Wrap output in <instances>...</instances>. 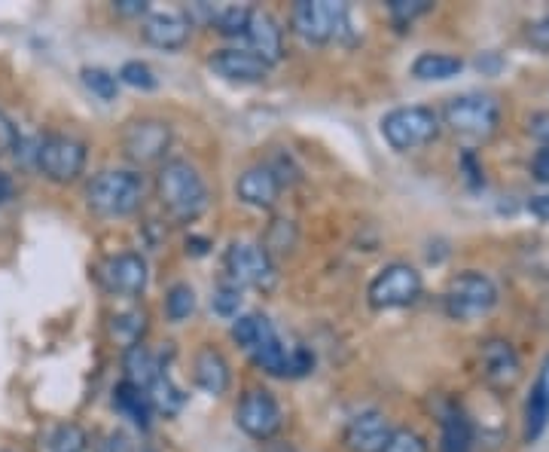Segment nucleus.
<instances>
[{
  "mask_svg": "<svg viewBox=\"0 0 549 452\" xmlns=\"http://www.w3.org/2000/svg\"><path fill=\"white\" fill-rule=\"evenodd\" d=\"M156 199L174 223H193L208 211V187L199 175V168L187 159L162 162L156 175Z\"/></svg>",
  "mask_w": 549,
  "mask_h": 452,
  "instance_id": "obj_1",
  "label": "nucleus"
},
{
  "mask_svg": "<svg viewBox=\"0 0 549 452\" xmlns=\"http://www.w3.org/2000/svg\"><path fill=\"white\" fill-rule=\"evenodd\" d=\"M232 339L248 352V358L269 376H290V349L281 343L278 330L272 327V321L260 312H248L238 315V321L232 324Z\"/></svg>",
  "mask_w": 549,
  "mask_h": 452,
  "instance_id": "obj_2",
  "label": "nucleus"
},
{
  "mask_svg": "<svg viewBox=\"0 0 549 452\" xmlns=\"http://www.w3.org/2000/svg\"><path fill=\"white\" fill-rule=\"evenodd\" d=\"M144 202V178L129 168H107L86 187V205L101 217H129Z\"/></svg>",
  "mask_w": 549,
  "mask_h": 452,
  "instance_id": "obj_3",
  "label": "nucleus"
},
{
  "mask_svg": "<svg viewBox=\"0 0 549 452\" xmlns=\"http://www.w3.org/2000/svg\"><path fill=\"white\" fill-rule=\"evenodd\" d=\"M293 34L309 46H324L330 40H348L351 10L333 0H299L290 13Z\"/></svg>",
  "mask_w": 549,
  "mask_h": 452,
  "instance_id": "obj_4",
  "label": "nucleus"
},
{
  "mask_svg": "<svg viewBox=\"0 0 549 452\" xmlns=\"http://www.w3.org/2000/svg\"><path fill=\"white\" fill-rule=\"evenodd\" d=\"M86 156H89L86 144L74 135H65V132L43 135L37 150H34V162L40 168V175L58 187H68V184L80 181L83 168H86Z\"/></svg>",
  "mask_w": 549,
  "mask_h": 452,
  "instance_id": "obj_5",
  "label": "nucleus"
},
{
  "mask_svg": "<svg viewBox=\"0 0 549 452\" xmlns=\"http://www.w3.org/2000/svg\"><path fill=\"white\" fill-rule=\"evenodd\" d=\"M443 306H446L449 318L473 321V318H482L498 306V288L488 275L467 269V272H458L449 278V285L443 291Z\"/></svg>",
  "mask_w": 549,
  "mask_h": 452,
  "instance_id": "obj_6",
  "label": "nucleus"
},
{
  "mask_svg": "<svg viewBox=\"0 0 549 452\" xmlns=\"http://www.w3.org/2000/svg\"><path fill=\"white\" fill-rule=\"evenodd\" d=\"M501 120V104L495 95H482V92H464L446 101L440 123H446L455 135L467 138H485L498 129Z\"/></svg>",
  "mask_w": 549,
  "mask_h": 452,
  "instance_id": "obj_7",
  "label": "nucleus"
},
{
  "mask_svg": "<svg viewBox=\"0 0 549 452\" xmlns=\"http://www.w3.org/2000/svg\"><path fill=\"white\" fill-rule=\"evenodd\" d=\"M437 135H440V113L424 104L394 107L382 120V138L400 153L431 144Z\"/></svg>",
  "mask_w": 549,
  "mask_h": 452,
  "instance_id": "obj_8",
  "label": "nucleus"
},
{
  "mask_svg": "<svg viewBox=\"0 0 549 452\" xmlns=\"http://www.w3.org/2000/svg\"><path fill=\"white\" fill-rule=\"evenodd\" d=\"M226 281L238 288H254V291H272L278 281V269L272 263V254L257 242H232L223 257Z\"/></svg>",
  "mask_w": 549,
  "mask_h": 452,
  "instance_id": "obj_9",
  "label": "nucleus"
},
{
  "mask_svg": "<svg viewBox=\"0 0 549 452\" xmlns=\"http://www.w3.org/2000/svg\"><path fill=\"white\" fill-rule=\"evenodd\" d=\"M421 272L409 263H388L376 272V278L366 288V300L373 309H403L412 306L421 297Z\"/></svg>",
  "mask_w": 549,
  "mask_h": 452,
  "instance_id": "obj_10",
  "label": "nucleus"
},
{
  "mask_svg": "<svg viewBox=\"0 0 549 452\" xmlns=\"http://www.w3.org/2000/svg\"><path fill=\"white\" fill-rule=\"evenodd\" d=\"M235 422L254 440H272L284 425V413H281V404L275 401L272 391L251 388V391L241 394V401L235 407Z\"/></svg>",
  "mask_w": 549,
  "mask_h": 452,
  "instance_id": "obj_11",
  "label": "nucleus"
},
{
  "mask_svg": "<svg viewBox=\"0 0 549 452\" xmlns=\"http://www.w3.org/2000/svg\"><path fill=\"white\" fill-rule=\"evenodd\" d=\"M171 147V126L159 117L132 120L122 132V153L135 165H156Z\"/></svg>",
  "mask_w": 549,
  "mask_h": 452,
  "instance_id": "obj_12",
  "label": "nucleus"
},
{
  "mask_svg": "<svg viewBox=\"0 0 549 452\" xmlns=\"http://www.w3.org/2000/svg\"><path fill=\"white\" fill-rule=\"evenodd\" d=\"M98 281H101V288L113 297H141L147 291L150 269H147V260L141 254L122 251V254H110L98 266Z\"/></svg>",
  "mask_w": 549,
  "mask_h": 452,
  "instance_id": "obj_13",
  "label": "nucleus"
},
{
  "mask_svg": "<svg viewBox=\"0 0 549 452\" xmlns=\"http://www.w3.org/2000/svg\"><path fill=\"white\" fill-rule=\"evenodd\" d=\"M479 364L485 385L495 391H513L522 379V361L507 339H485L479 349Z\"/></svg>",
  "mask_w": 549,
  "mask_h": 452,
  "instance_id": "obj_14",
  "label": "nucleus"
},
{
  "mask_svg": "<svg viewBox=\"0 0 549 452\" xmlns=\"http://www.w3.org/2000/svg\"><path fill=\"white\" fill-rule=\"evenodd\" d=\"M391 422L385 413L379 410H363L357 416L348 419L345 431H342V443L348 452H382V446L391 437Z\"/></svg>",
  "mask_w": 549,
  "mask_h": 452,
  "instance_id": "obj_15",
  "label": "nucleus"
},
{
  "mask_svg": "<svg viewBox=\"0 0 549 452\" xmlns=\"http://www.w3.org/2000/svg\"><path fill=\"white\" fill-rule=\"evenodd\" d=\"M190 19L177 13V10H150L144 25H141V34L150 46L156 49H165V52H177L190 43Z\"/></svg>",
  "mask_w": 549,
  "mask_h": 452,
  "instance_id": "obj_16",
  "label": "nucleus"
},
{
  "mask_svg": "<svg viewBox=\"0 0 549 452\" xmlns=\"http://www.w3.org/2000/svg\"><path fill=\"white\" fill-rule=\"evenodd\" d=\"M208 65L229 83H263L272 71L251 49H217Z\"/></svg>",
  "mask_w": 549,
  "mask_h": 452,
  "instance_id": "obj_17",
  "label": "nucleus"
},
{
  "mask_svg": "<svg viewBox=\"0 0 549 452\" xmlns=\"http://www.w3.org/2000/svg\"><path fill=\"white\" fill-rule=\"evenodd\" d=\"M244 40H248V49L257 55V59H263L269 68L284 59V28L266 10H254L251 13V22H248V31H244Z\"/></svg>",
  "mask_w": 549,
  "mask_h": 452,
  "instance_id": "obj_18",
  "label": "nucleus"
},
{
  "mask_svg": "<svg viewBox=\"0 0 549 452\" xmlns=\"http://www.w3.org/2000/svg\"><path fill=\"white\" fill-rule=\"evenodd\" d=\"M235 193L244 205L269 211L281 196V181L275 178V172L269 165H254L235 181Z\"/></svg>",
  "mask_w": 549,
  "mask_h": 452,
  "instance_id": "obj_19",
  "label": "nucleus"
},
{
  "mask_svg": "<svg viewBox=\"0 0 549 452\" xmlns=\"http://www.w3.org/2000/svg\"><path fill=\"white\" fill-rule=\"evenodd\" d=\"M549 425V355L543 358L537 379L531 385L528 404H525V440L534 443Z\"/></svg>",
  "mask_w": 549,
  "mask_h": 452,
  "instance_id": "obj_20",
  "label": "nucleus"
},
{
  "mask_svg": "<svg viewBox=\"0 0 549 452\" xmlns=\"http://www.w3.org/2000/svg\"><path fill=\"white\" fill-rule=\"evenodd\" d=\"M193 376H196V385L214 398L229 391V382H232V373H229V364L223 358V352H217L214 346H205L196 352V361H193Z\"/></svg>",
  "mask_w": 549,
  "mask_h": 452,
  "instance_id": "obj_21",
  "label": "nucleus"
},
{
  "mask_svg": "<svg viewBox=\"0 0 549 452\" xmlns=\"http://www.w3.org/2000/svg\"><path fill=\"white\" fill-rule=\"evenodd\" d=\"M113 407H116L122 416H126L135 428L150 431V425H153V404H150V398H147V391H144V388H138V385H132V382L122 379V382L113 388Z\"/></svg>",
  "mask_w": 549,
  "mask_h": 452,
  "instance_id": "obj_22",
  "label": "nucleus"
},
{
  "mask_svg": "<svg viewBox=\"0 0 549 452\" xmlns=\"http://www.w3.org/2000/svg\"><path fill=\"white\" fill-rule=\"evenodd\" d=\"M122 370H126V382L147 391L150 382L159 376L162 364L144 343H135V346H126V352H122Z\"/></svg>",
  "mask_w": 549,
  "mask_h": 452,
  "instance_id": "obj_23",
  "label": "nucleus"
},
{
  "mask_svg": "<svg viewBox=\"0 0 549 452\" xmlns=\"http://www.w3.org/2000/svg\"><path fill=\"white\" fill-rule=\"evenodd\" d=\"M464 71V62L458 55H449V52H421L418 59L412 62V77L415 80H452Z\"/></svg>",
  "mask_w": 549,
  "mask_h": 452,
  "instance_id": "obj_24",
  "label": "nucleus"
},
{
  "mask_svg": "<svg viewBox=\"0 0 549 452\" xmlns=\"http://www.w3.org/2000/svg\"><path fill=\"white\" fill-rule=\"evenodd\" d=\"M147 398H150V404H153V413H162V416H177V413L183 410V404H187V394H183V388L174 385V379L165 373V367H162L159 376L150 382Z\"/></svg>",
  "mask_w": 549,
  "mask_h": 452,
  "instance_id": "obj_25",
  "label": "nucleus"
},
{
  "mask_svg": "<svg viewBox=\"0 0 549 452\" xmlns=\"http://www.w3.org/2000/svg\"><path fill=\"white\" fill-rule=\"evenodd\" d=\"M440 452H473V425L464 410H449L443 416Z\"/></svg>",
  "mask_w": 549,
  "mask_h": 452,
  "instance_id": "obj_26",
  "label": "nucleus"
},
{
  "mask_svg": "<svg viewBox=\"0 0 549 452\" xmlns=\"http://www.w3.org/2000/svg\"><path fill=\"white\" fill-rule=\"evenodd\" d=\"M193 312H196V291L190 285H183V281H177V285H171L165 294V318L171 324H183Z\"/></svg>",
  "mask_w": 549,
  "mask_h": 452,
  "instance_id": "obj_27",
  "label": "nucleus"
},
{
  "mask_svg": "<svg viewBox=\"0 0 549 452\" xmlns=\"http://www.w3.org/2000/svg\"><path fill=\"white\" fill-rule=\"evenodd\" d=\"M251 13H254V7L226 4V7H217L211 25H214L217 34H223V37H244V31H248V22H251Z\"/></svg>",
  "mask_w": 549,
  "mask_h": 452,
  "instance_id": "obj_28",
  "label": "nucleus"
},
{
  "mask_svg": "<svg viewBox=\"0 0 549 452\" xmlns=\"http://www.w3.org/2000/svg\"><path fill=\"white\" fill-rule=\"evenodd\" d=\"M83 443H86V434L77 425H58L43 437L40 452H80Z\"/></svg>",
  "mask_w": 549,
  "mask_h": 452,
  "instance_id": "obj_29",
  "label": "nucleus"
},
{
  "mask_svg": "<svg viewBox=\"0 0 549 452\" xmlns=\"http://www.w3.org/2000/svg\"><path fill=\"white\" fill-rule=\"evenodd\" d=\"M116 80L122 86H132V89H141V92H153L159 86V77H156V71L147 62H126L119 68Z\"/></svg>",
  "mask_w": 549,
  "mask_h": 452,
  "instance_id": "obj_30",
  "label": "nucleus"
},
{
  "mask_svg": "<svg viewBox=\"0 0 549 452\" xmlns=\"http://www.w3.org/2000/svg\"><path fill=\"white\" fill-rule=\"evenodd\" d=\"M80 77H83L86 89H89L92 95H98L101 101H113L116 92H119L116 74H110V71H104V68H83Z\"/></svg>",
  "mask_w": 549,
  "mask_h": 452,
  "instance_id": "obj_31",
  "label": "nucleus"
},
{
  "mask_svg": "<svg viewBox=\"0 0 549 452\" xmlns=\"http://www.w3.org/2000/svg\"><path fill=\"white\" fill-rule=\"evenodd\" d=\"M211 309L220 318H235L238 309H241V288L232 285V281H223V285H217L214 297H211Z\"/></svg>",
  "mask_w": 549,
  "mask_h": 452,
  "instance_id": "obj_32",
  "label": "nucleus"
},
{
  "mask_svg": "<svg viewBox=\"0 0 549 452\" xmlns=\"http://www.w3.org/2000/svg\"><path fill=\"white\" fill-rule=\"evenodd\" d=\"M147 330V315L144 312H122L113 318V333L126 339L129 346L141 343V336Z\"/></svg>",
  "mask_w": 549,
  "mask_h": 452,
  "instance_id": "obj_33",
  "label": "nucleus"
},
{
  "mask_svg": "<svg viewBox=\"0 0 549 452\" xmlns=\"http://www.w3.org/2000/svg\"><path fill=\"white\" fill-rule=\"evenodd\" d=\"M431 10H434L431 0H391L388 4V13H391L394 25H409V22H415L418 16L431 13Z\"/></svg>",
  "mask_w": 549,
  "mask_h": 452,
  "instance_id": "obj_34",
  "label": "nucleus"
},
{
  "mask_svg": "<svg viewBox=\"0 0 549 452\" xmlns=\"http://www.w3.org/2000/svg\"><path fill=\"white\" fill-rule=\"evenodd\" d=\"M382 452H427V440L412 428H394Z\"/></svg>",
  "mask_w": 549,
  "mask_h": 452,
  "instance_id": "obj_35",
  "label": "nucleus"
},
{
  "mask_svg": "<svg viewBox=\"0 0 549 452\" xmlns=\"http://www.w3.org/2000/svg\"><path fill=\"white\" fill-rule=\"evenodd\" d=\"M19 144H22V135H19V129H16V123L7 117L4 110H0V156H7V153L19 150Z\"/></svg>",
  "mask_w": 549,
  "mask_h": 452,
  "instance_id": "obj_36",
  "label": "nucleus"
},
{
  "mask_svg": "<svg viewBox=\"0 0 549 452\" xmlns=\"http://www.w3.org/2000/svg\"><path fill=\"white\" fill-rule=\"evenodd\" d=\"M528 40H531V46H537V49H549V13H543L540 19H534L531 25H528Z\"/></svg>",
  "mask_w": 549,
  "mask_h": 452,
  "instance_id": "obj_37",
  "label": "nucleus"
},
{
  "mask_svg": "<svg viewBox=\"0 0 549 452\" xmlns=\"http://www.w3.org/2000/svg\"><path fill=\"white\" fill-rule=\"evenodd\" d=\"M528 132H531V138L540 141V147H549V113L546 110L534 113V117L528 120Z\"/></svg>",
  "mask_w": 549,
  "mask_h": 452,
  "instance_id": "obj_38",
  "label": "nucleus"
},
{
  "mask_svg": "<svg viewBox=\"0 0 549 452\" xmlns=\"http://www.w3.org/2000/svg\"><path fill=\"white\" fill-rule=\"evenodd\" d=\"M531 175L540 184H549V147H540L531 159Z\"/></svg>",
  "mask_w": 549,
  "mask_h": 452,
  "instance_id": "obj_39",
  "label": "nucleus"
},
{
  "mask_svg": "<svg viewBox=\"0 0 549 452\" xmlns=\"http://www.w3.org/2000/svg\"><path fill=\"white\" fill-rule=\"evenodd\" d=\"M113 10L119 16H147L150 13V4H147V0H116Z\"/></svg>",
  "mask_w": 549,
  "mask_h": 452,
  "instance_id": "obj_40",
  "label": "nucleus"
},
{
  "mask_svg": "<svg viewBox=\"0 0 549 452\" xmlns=\"http://www.w3.org/2000/svg\"><path fill=\"white\" fill-rule=\"evenodd\" d=\"M528 211H531L534 217H540V220H549V193L534 196V199L528 202Z\"/></svg>",
  "mask_w": 549,
  "mask_h": 452,
  "instance_id": "obj_41",
  "label": "nucleus"
},
{
  "mask_svg": "<svg viewBox=\"0 0 549 452\" xmlns=\"http://www.w3.org/2000/svg\"><path fill=\"white\" fill-rule=\"evenodd\" d=\"M501 65H504V62L498 59L495 52H488V55H479V59H476V68H479V71H498Z\"/></svg>",
  "mask_w": 549,
  "mask_h": 452,
  "instance_id": "obj_42",
  "label": "nucleus"
},
{
  "mask_svg": "<svg viewBox=\"0 0 549 452\" xmlns=\"http://www.w3.org/2000/svg\"><path fill=\"white\" fill-rule=\"evenodd\" d=\"M208 248H211V242H208V239H202V236H190V239H187V251H193L196 257L208 254Z\"/></svg>",
  "mask_w": 549,
  "mask_h": 452,
  "instance_id": "obj_43",
  "label": "nucleus"
},
{
  "mask_svg": "<svg viewBox=\"0 0 549 452\" xmlns=\"http://www.w3.org/2000/svg\"><path fill=\"white\" fill-rule=\"evenodd\" d=\"M7 199H13V181H10V175L0 172V205H4Z\"/></svg>",
  "mask_w": 549,
  "mask_h": 452,
  "instance_id": "obj_44",
  "label": "nucleus"
},
{
  "mask_svg": "<svg viewBox=\"0 0 549 452\" xmlns=\"http://www.w3.org/2000/svg\"><path fill=\"white\" fill-rule=\"evenodd\" d=\"M101 452H126V437H110V440L101 446Z\"/></svg>",
  "mask_w": 549,
  "mask_h": 452,
  "instance_id": "obj_45",
  "label": "nucleus"
},
{
  "mask_svg": "<svg viewBox=\"0 0 549 452\" xmlns=\"http://www.w3.org/2000/svg\"><path fill=\"white\" fill-rule=\"evenodd\" d=\"M464 165H473V156H470V153L464 156ZM476 175H479L476 168H470V178H473V184H479V178H476Z\"/></svg>",
  "mask_w": 549,
  "mask_h": 452,
  "instance_id": "obj_46",
  "label": "nucleus"
},
{
  "mask_svg": "<svg viewBox=\"0 0 549 452\" xmlns=\"http://www.w3.org/2000/svg\"><path fill=\"white\" fill-rule=\"evenodd\" d=\"M272 452H296V449H290V446H278V449H272Z\"/></svg>",
  "mask_w": 549,
  "mask_h": 452,
  "instance_id": "obj_47",
  "label": "nucleus"
},
{
  "mask_svg": "<svg viewBox=\"0 0 549 452\" xmlns=\"http://www.w3.org/2000/svg\"><path fill=\"white\" fill-rule=\"evenodd\" d=\"M0 452H10V449H0Z\"/></svg>",
  "mask_w": 549,
  "mask_h": 452,
  "instance_id": "obj_48",
  "label": "nucleus"
}]
</instances>
